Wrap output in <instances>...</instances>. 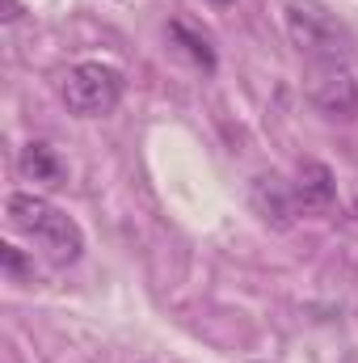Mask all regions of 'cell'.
<instances>
[{
    "label": "cell",
    "instance_id": "cell-1",
    "mask_svg": "<svg viewBox=\"0 0 358 363\" xmlns=\"http://www.w3.org/2000/svg\"><path fill=\"white\" fill-rule=\"evenodd\" d=\"M4 211H8V224H13L21 237L38 241L55 262H64V267L81 262V254H85V233H81V224H76L64 207H55V203L42 199V194L17 190V194H8Z\"/></svg>",
    "mask_w": 358,
    "mask_h": 363
},
{
    "label": "cell",
    "instance_id": "cell-2",
    "mask_svg": "<svg viewBox=\"0 0 358 363\" xmlns=\"http://www.w3.org/2000/svg\"><path fill=\"white\" fill-rule=\"evenodd\" d=\"M287 34L299 51L308 55H321L329 64H337L342 55L354 51V38L350 30L316 0H287Z\"/></svg>",
    "mask_w": 358,
    "mask_h": 363
},
{
    "label": "cell",
    "instance_id": "cell-3",
    "mask_svg": "<svg viewBox=\"0 0 358 363\" xmlns=\"http://www.w3.org/2000/svg\"><path fill=\"white\" fill-rule=\"evenodd\" d=\"M64 106L76 114V118H101L118 106L122 97V72L114 64H101V60H85L76 68H68L64 77Z\"/></svg>",
    "mask_w": 358,
    "mask_h": 363
},
{
    "label": "cell",
    "instance_id": "cell-4",
    "mask_svg": "<svg viewBox=\"0 0 358 363\" xmlns=\"http://www.w3.org/2000/svg\"><path fill=\"white\" fill-rule=\"evenodd\" d=\"M312 106L333 118V123H354L358 118V81L342 68V64H325L312 77Z\"/></svg>",
    "mask_w": 358,
    "mask_h": 363
},
{
    "label": "cell",
    "instance_id": "cell-5",
    "mask_svg": "<svg viewBox=\"0 0 358 363\" xmlns=\"http://www.w3.org/2000/svg\"><path fill=\"white\" fill-rule=\"evenodd\" d=\"M291 194H295V211L299 216H321L337 203V178L325 161H299L295 182H291Z\"/></svg>",
    "mask_w": 358,
    "mask_h": 363
},
{
    "label": "cell",
    "instance_id": "cell-6",
    "mask_svg": "<svg viewBox=\"0 0 358 363\" xmlns=\"http://www.w3.org/2000/svg\"><path fill=\"white\" fill-rule=\"evenodd\" d=\"M249 203H253V211H258L266 224H274V228H291V220L299 216V211H295L291 182L274 178V174L253 178V186H249Z\"/></svg>",
    "mask_w": 358,
    "mask_h": 363
},
{
    "label": "cell",
    "instance_id": "cell-7",
    "mask_svg": "<svg viewBox=\"0 0 358 363\" xmlns=\"http://www.w3.org/2000/svg\"><path fill=\"white\" fill-rule=\"evenodd\" d=\"M17 169H21V178H30V182H47V186H59L64 182V161L55 157L51 144H25Z\"/></svg>",
    "mask_w": 358,
    "mask_h": 363
},
{
    "label": "cell",
    "instance_id": "cell-8",
    "mask_svg": "<svg viewBox=\"0 0 358 363\" xmlns=\"http://www.w3.org/2000/svg\"><path fill=\"white\" fill-rule=\"evenodd\" d=\"M169 34H173V43H181V51H185V55H190L198 68H207V72L215 68V51H211V38H207V34H198L190 21L173 17V21H169Z\"/></svg>",
    "mask_w": 358,
    "mask_h": 363
},
{
    "label": "cell",
    "instance_id": "cell-9",
    "mask_svg": "<svg viewBox=\"0 0 358 363\" xmlns=\"http://www.w3.org/2000/svg\"><path fill=\"white\" fill-rule=\"evenodd\" d=\"M0 258H4V271L13 274V279H34V267H25V258H21L17 245H0Z\"/></svg>",
    "mask_w": 358,
    "mask_h": 363
},
{
    "label": "cell",
    "instance_id": "cell-10",
    "mask_svg": "<svg viewBox=\"0 0 358 363\" xmlns=\"http://www.w3.org/2000/svg\"><path fill=\"white\" fill-rule=\"evenodd\" d=\"M354 216H358V207H354Z\"/></svg>",
    "mask_w": 358,
    "mask_h": 363
}]
</instances>
